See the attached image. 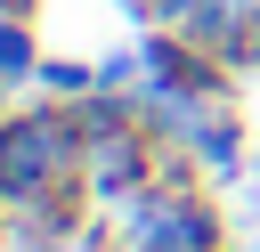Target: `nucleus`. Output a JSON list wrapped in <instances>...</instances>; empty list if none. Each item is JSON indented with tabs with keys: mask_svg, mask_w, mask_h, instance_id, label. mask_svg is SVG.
<instances>
[{
	"mask_svg": "<svg viewBox=\"0 0 260 252\" xmlns=\"http://www.w3.org/2000/svg\"><path fill=\"white\" fill-rule=\"evenodd\" d=\"M98 138H106V146H98V163H89V171H98V187H106V195H122V187L138 179V146H130L122 130H98Z\"/></svg>",
	"mask_w": 260,
	"mask_h": 252,
	"instance_id": "2",
	"label": "nucleus"
},
{
	"mask_svg": "<svg viewBox=\"0 0 260 252\" xmlns=\"http://www.w3.org/2000/svg\"><path fill=\"white\" fill-rule=\"evenodd\" d=\"M252 49H260V24H252Z\"/></svg>",
	"mask_w": 260,
	"mask_h": 252,
	"instance_id": "4",
	"label": "nucleus"
},
{
	"mask_svg": "<svg viewBox=\"0 0 260 252\" xmlns=\"http://www.w3.org/2000/svg\"><path fill=\"white\" fill-rule=\"evenodd\" d=\"M24 65H32V57H24V33L0 24V73H24Z\"/></svg>",
	"mask_w": 260,
	"mask_h": 252,
	"instance_id": "3",
	"label": "nucleus"
},
{
	"mask_svg": "<svg viewBox=\"0 0 260 252\" xmlns=\"http://www.w3.org/2000/svg\"><path fill=\"white\" fill-rule=\"evenodd\" d=\"M65 163H73V130L57 114H24L0 130V187L8 195H41L49 179H65Z\"/></svg>",
	"mask_w": 260,
	"mask_h": 252,
	"instance_id": "1",
	"label": "nucleus"
},
{
	"mask_svg": "<svg viewBox=\"0 0 260 252\" xmlns=\"http://www.w3.org/2000/svg\"><path fill=\"white\" fill-rule=\"evenodd\" d=\"M81 252H106V244H81Z\"/></svg>",
	"mask_w": 260,
	"mask_h": 252,
	"instance_id": "5",
	"label": "nucleus"
}]
</instances>
